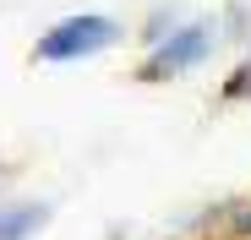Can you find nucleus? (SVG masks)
<instances>
[{
    "mask_svg": "<svg viewBox=\"0 0 251 240\" xmlns=\"http://www.w3.org/2000/svg\"><path fill=\"white\" fill-rule=\"evenodd\" d=\"M219 44H224V33L213 17H180V27L170 38H158V44H148V55L137 60V82H148V88L180 82V76H191L213 60Z\"/></svg>",
    "mask_w": 251,
    "mask_h": 240,
    "instance_id": "nucleus-1",
    "label": "nucleus"
},
{
    "mask_svg": "<svg viewBox=\"0 0 251 240\" xmlns=\"http://www.w3.org/2000/svg\"><path fill=\"white\" fill-rule=\"evenodd\" d=\"M126 38L120 17L109 11H71V17H55L44 33L33 38V60L38 66H76V60H99L109 55Z\"/></svg>",
    "mask_w": 251,
    "mask_h": 240,
    "instance_id": "nucleus-2",
    "label": "nucleus"
},
{
    "mask_svg": "<svg viewBox=\"0 0 251 240\" xmlns=\"http://www.w3.org/2000/svg\"><path fill=\"white\" fill-rule=\"evenodd\" d=\"M50 224V202L38 196H0V240H33Z\"/></svg>",
    "mask_w": 251,
    "mask_h": 240,
    "instance_id": "nucleus-3",
    "label": "nucleus"
},
{
    "mask_svg": "<svg viewBox=\"0 0 251 240\" xmlns=\"http://www.w3.org/2000/svg\"><path fill=\"white\" fill-rule=\"evenodd\" d=\"M219 104H251V44L240 49V60L229 66L224 88H219Z\"/></svg>",
    "mask_w": 251,
    "mask_h": 240,
    "instance_id": "nucleus-4",
    "label": "nucleus"
},
{
    "mask_svg": "<svg viewBox=\"0 0 251 240\" xmlns=\"http://www.w3.org/2000/svg\"><path fill=\"white\" fill-rule=\"evenodd\" d=\"M175 27H180V11H170V6L148 11V22H142V44H158V38H170Z\"/></svg>",
    "mask_w": 251,
    "mask_h": 240,
    "instance_id": "nucleus-5",
    "label": "nucleus"
},
{
    "mask_svg": "<svg viewBox=\"0 0 251 240\" xmlns=\"http://www.w3.org/2000/svg\"><path fill=\"white\" fill-rule=\"evenodd\" d=\"M224 240H251V202H235V208H229V229H224Z\"/></svg>",
    "mask_w": 251,
    "mask_h": 240,
    "instance_id": "nucleus-6",
    "label": "nucleus"
}]
</instances>
